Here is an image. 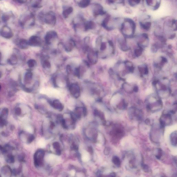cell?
<instances>
[{"label":"cell","instance_id":"cell-1","mask_svg":"<svg viewBox=\"0 0 177 177\" xmlns=\"http://www.w3.org/2000/svg\"><path fill=\"white\" fill-rule=\"evenodd\" d=\"M95 47L99 57L102 59L109 58L115 54V47L113 41L102 36H99L96 39Z\"/></svg>","mask_w":177,"mask_h":177},{"label":"cell","instance_id":"cell-2","mask_svg":"<svg viewBox=\"0 0 177 177\" xmlns=\"http://www.w3.org/2000/svg\"><path fill=\"white\" fill-rule=\"evenodd\" d=\"M135 69L134 66L132 62L120 61L115 65L113 72L118 79L125 81L134 73Z\"/></svg>","mask_w":177,"mask_h":177},{"label":"cell","instance_id":"cell-3","mask_svg":"<svg viewBox=\"0 0 177 177\" xmlns=\"http://www.w3.org/2000/svg\"><path fill=\"white\" fill-rule=\"evenodd\" d=\"M156 94L161 99L166 98L171 95L172 89L171 83L166 77L156 79L153 82Z\"/></svg>","mask_w":177,"mask_h":177},{"label":"cell","instance_id":"cell-4","mask_svg":"<svg viewBox=\"0 0 177 177\" xmlns=\"http://www.w3.org/2000/svg\"><path fill=\"white\" fill-rule=\"evenodd\" d=\"M136 29V25L134 21L130 18H126L121 25V32L123 37L126 39L133 38Z\"/></svg>","mask_w":177,"mask_h":177},{"label":"cell","instance_id":"cell-5","mask_svg":"<svg viewBox=\"0 0 177 177\" xmlns=\"http://www.w3.org/2000/svg\"><path fill=\"white\" fill-rule=\"evenodd\" d=\"M176 20L171 19L166 20L163 25V31L168 38L172 39L175 37L176 31Z\"/></svg>","mask_w":177,"mask_h":177},{"label":"cell","instance_id":"cell-6","mask_svg":"<svg viewBox=\"0 0 177 177\" xmlns=\"http://www.w3.org/2000/svg\"><path fill=\"white\" fill-rule=\"evenodd\" d=\"M52 81L53 85L57 88L68 87L70 83L68 77L62 73L55 75L53 77Z\"/></svg>","mask_w":177,"mask_h":177},{"label":"cell","instance_id":"cell-7","mask_svg":"<svg viewBox=\"0 0 177 177\" xmlns=\"http://www.w3.org/2000/svg\"><path fill=\"white\" fill-rule=\"evenodd\" d=\"M39 21L46 24L54 26L56 23V14L52 11H50L45 14L41 12L38 15Z\"/></svg>","mask_w":177,"mask_h":177},{"label":"cell","instance_id":"cell-8","mask_svg":"<svg viewBox=\"0 0 177 177\" xmlns=\"http://www.w3.org/2000/svg\"><path fill=\"white\" fill-rule=\"evenodd\" d=\"M147 107L151 110L154 108H161L163 106V102L157 94H153L149 96L147 100Z\"/></svg>","mask_w":177,"mask_h":177},{"label":"cell","instance_id":"cell-9","mask_svg":"<svg viewBox=\"0 0 177 177\" xmlns=\"http://www.w3.org/2000/svg\"><path fill=\"white\" fill-rule=\"evenodd\" d=\"M19 23L23 27L33 26L35 23V16L32 13L22 15L20 18Z\"/></svg>","mask_w":177,"mask_h":177},{"label":"cell","instance_id":"cell-10","mask_svg":"<svg viewBox=\"0 0 177 177\" xmlns=\"http://www.w3.org/2000/svg\"><path fill=\"white\" fill-rule=\"evenodd\" d=\"M117 19H113L109 15H106L103 20L101 25L106 30L110 31L114 30L118 26Z\"/></svg>","mask_w":177,"mask_h":177},{"label":"cell","instance_id":"cell-11","mask_svg":"<svg viewBox=\"0 0 177 177\" xmlns=\"http://www.w3.org/2000/svg\"><path fill=\"white\" fill-rule=\"evenodd\" d=\"M135 41L137 46L144 50L149 45V36L146 33L141 34L136 38Z\"/></svg>","mask_w":177,"mask_h":177},{"label":"cell","instance_id":"cell-12","mask_svg":"<svg viewBox=\"0 0 177 177\" xmlns=\"http://www.w3.org/2000/svg\"><path fill=\"white\" fill-rule=\"evenodd\" d=\"M87 62L90 65H95L98 62L99 56L96 49L89 48L86 51Z\"/></svg>","mask_w":177,"mask_h":177},{"label":"cell","instance_id":"cell-13","mask_svg":"<svg viewBox=\"0 0 177 177\" xmlns=\"http://www.w3.org/2000/svg\"><path fill=\"white\" fill-rule=\"evenodd\" d=\"M68 88L70 94L73 97L78 98L80 97L82 90L81 87L78 83H70L68 85Z\"/></svg>","mask_w":177,"mask_h":177},{"label":"cell","instance_id":"cell-14","mask_svg":"<svg viewBox=\"0 0 177 177\" xmlns=\"http://www.w3.org/2000/svg\"><path fill=\"white\" fill-rule=\"evenodd\" d=\"M58 38V35L56 32L54 31H50L46 33L44 37L45 44L48 45H50L54 43Z\"/></svg>","mask_w":177,"mask_h":177},{"label":"cell","instance_id":"cell-15","mask_svg":"<svg viewBox=\"0 0 177 177\" xmlns=\"http://www.w3.org/2000/svg\"><path fill=\"white\" fill-rule=\"evenodd\" d=\"M121 87L124 92L128 94H131L134 92H137L138 90L137 85L127 82L124 81L121 85Z\"/></svg>","mask_w":177,"mask_h":177},{"label":"cell","instance_id":"cell-16","mask_svg":"<svg viewBox=\"0 0 177 177\" xmlns=\"http://www.w3.org/2000/svg\"><path fill=\"white\" fill-rule=\"evenodd\" d=\"M93 14L94 17L102 16L106 14V12L104 9L103 7L98 3H94L92 5Z\"/></svg>","mask_w":177,"mask_h":177},{"label":"cell","instance_id":"cell-17","mask_svg":"<svg viewBox=\"0 0 177 177\" xmlns=\"http://www.w3.org/2000/svg\"><path fill=\"white\" fill-rule=\"evenodd\" d=\"M44 156V151L39 149L35 153L34 156V164L36 166H42Z\"/></svg>","mask_w":177,"mask_h":177},{"label":"cell","instance_id":"cell-18","mask_svg":"<svg viewBox=\"0 0 177 177\" xmlns=\"http://www.w3.org/2000/svg\"><path fill=\"white\" fill-rule=\"evenodd\" d=\"M168 63V60L165 57L160 56L155 61L154 66L158 70H161L167 66Z\"/></svg>","mask_w":177,"mask_h":177},{"label":"cell","instance_id":"cell-19","mask_svg":"<svg viewBox=\"0 0 177 177\" xmlns=\"http://www.w3.org/2000/svg\"><path fill=\"white\" fill-rule=\"evenodd\" d=\"M117 42L118 46L120 49L123 52H127L130 49V47L128 43L126 38L119 37L118 38Z\"/></svg>","mask_w":177,"mask_h":177},{"label":"cell","instance_id":"cell-20","mask_svg":"<svg viewBox=\"0 0 177 177\" xmlns=\"http://www.w3.org/2000/svg\"><path fill=\"white\" fill-rule=\"evenodd\" d=\"M29 46L33 47H41L42 44V41L38 36L33 35L30 37L28 41Z\"/></svg>","mask_w":177,"mask_h":177},{"label":"cell","instance_id":"cell-21","mask_svg":"<svg viewBox=\"0 0 177 177\" xmlns=\"http://www.w3.org/2000/svg\"><path fill=\"white\" fill-rule=\"evenodd\" d=\"M0 33L3 37L6 39H11L13 36V33L11 29L6 25H4L2 27Z\"/></svg>","mask_w":177,"mask_h":177},{"label":"cell","instance_id":"cell-22","mask_svg":"<svg viewBox=\"0 0 177 177\" xmlns=\"http://www.w3.org/2000/svg\"><path fill=\"white\" fill-rule=\"evenodd\" d=\"M146 5L154 11L159 9L160 6L161 0H143Z\"/></svg>","mask_w":177,"mask_h":177},{"label":"cell","instance_id":"cell-23","mask_svg":"<svg viewBox=\"0 0 177 177\" xmlns=\"http://www.w3.org/2000/svg\"><path fill=\"white\" fill-rule=\"evenodd\" d=\"M76 45L75 41L73 39H70L65 43L63 46L66 52H70L73 50Z\"/></svg>","mask_w":177,"mask_h":177},{"label":"cell","instance_id":"cell-24","mask_svg":"<svg viewBox=\"0 0 177 177\" xmlns=\"http://www.w3.org/2000/svg\"><path fill=\"white\" fill-rule=\"evenodd\" d=\"M138 70L139 75L141 77L146 76L149 73L148 67L145 64L139 65L138 66Z\"/></svg>","mask_w":177,"mask_h":177},{"label":"cell","instance_id":"cell-25","mask_svg":"<svg viewBox=\"0 0 177 177\" xmlns=\"http://www.w3.org/2000/svg\"><path fill=\"white\" fill-rule=\"evenodd\" d=\"M42 64L43 68L45 70L47 71H50L52 68V64L47 56H46L43 58Z\"/></svg>","mask_w":177,"mask_h":177},{"label":"cell","instance_id":"cell-26","mask_svg":"<svg viewBox=\"0 0 177 177\" xmlns=\"http://www.w3.org/2000/svg\"><path fill=\"white\" fill-rule=\"evenodd\" d=\"M33 74L31 71H28L26 73L24 77V82L25 85H30L33 80Z\"/></svg>","mask_w":177,"mask_h":177},{"label":"cell","instance_id":"cell-27","mask_svg":"<svg viewBox=\"0 0 177 177\" xmlns=\"http://www.w3.org/2000/svg\"><path fill=\"white\" fill-rule=\"evenodd\" d=\"M96 27L95 22L92 20L87 21L84 24V30L85 31L94 30Z\"/></svg>","mask_w":177,"mask_h":177},{"label":"cell","instance_id":"cell-28","mask_svg":"<svg viewBox=\"0 0 177 177\" xmlns=\"http://www.w3.org/2000/svg\"><path fill=\"white\" fill-rule=\"evenodd\" d=\"M50 104L53 107L56 109L62 111L63 109V106L59 100H54L53 101L49 102Z\"/></svg>","mask_w":177,"mask_h":177},{"label":"cell","instance_id":"cell-29","mask_svg":"<svg viewBox=\"0 0 177 177\" xmlns=\"http://www.w3.org/2000/svg\"><path fill=\"white\" fill-rule=\"evenodd\" d=\"M140 27L143 30L148 31L150 30L151 28L152 23L149 20H141L140 22Z\"/></svg>","mask_w":177,"mask_h":177},{"label":"cell","instance_id":"cell-30","mask_svg":"<svg viewBox=\"0 0 177 177\" xmlns=\"http://www.w3.org/2000/svg\"><path fill=\"white\" fill-rule=\"evenodd\" d=\"M18 46L21 49H27L29 46L28 41L24 39H20L18 42Z\"/></svg>","mask_w":177,"mask_h":177},{"label":"cell","instance_id":"cell-31","mask_svg":"<svg viewBox=\"0 0 177 177\" xmlns=\"http://www.w3.org/2000/svg\"><path fill=\"white\" fill-rule=\"evenodd\" d=\"M42 1V0H30V4L33 8H41Z\"/></svg>","mask_w":177,"mask_h":177},{"label":"cell","instance_id":"cell-32","mask_svg":"<svg viewBox=\"0 0 177 177\" xmlns=\"http://www.w3.org/2000/svg\"><path fill=\"white\" fill-rule=\"evenodd\" d=\"M18 58L16 55L12 54L11 57L8 59V62L9 64L12 66L17 64L18 62Z\"/></svg>","mask_w":177,"mask_h":177},{"label":"cell","instance_id":"cell-33","mask_svg":"<svg viewBox=\"0 0 177 177\" xmlns=\"http://www.w3.org/2000/svg\"><path fill=\"white\" fill-rule=\"evenodd\" d=\"M73 8L72 7H69L63 10L62 12L63 17L65 18H68L69 15L73 12Z\"/></svg>","mask_w":177,"mask_h":177},{"label":"cell","instance_id":"cell-34","mask_svg":"<svg viewBox=\"0 0 177 177\" xmlns=\"http://www.w3.org/2000/svg\"><path fill=\"white\" fill-rule=\"evenodd\" d=\"M91 0H80L78 3V5L81 8H85L89 5Z\"/></svg>","mask_w":177,"mask_h":177},{"label":"cell","instance_id":"cell-35","mask_svg":"<svg viewBox=\"0 0 177 177\" xmlns=\"http://www.w3.org/2000/svg\"><path fill=\"white\" fill-rule=\"evenodd\" d=\"M13 17V15L11 13H5L3 15V21L5 23H7Z\"/></svg>","mask_w":177,"mask_h":177},{"label":"cell","instance_id":"cell-36","mask_svg":"<svg viewBox=\"0 0 177 177\" xmlns=\"http://www.w3.org/2000/svg\"><path fill=\"white\" fill-rule=\"evenodd\" d=\"M1 171L3 174L9 176V175L12 174V171L11 168L8 166H5L2 168Z\"/></svg>","mask_w":177,"mask_h":177},{"label":"cell","instance_id":"cell-37","mask_svg":"<svg viewBox=\"0 0 177 177\" xmlns=\"http://www.w3.org/2000/svg\"><path fill=\"white\" fill-rule=\"evenodd\" d=\"M176 131L172 133L171 136H170V140H171V143L172 145L174 146H176Z\"/></svg>","mask_w":177,"mask_h":177},{"label":"cell","instance_id":"cell-38","mask_svg":"<svg viewBox=\"0 0 177 177\" xmlns=\"http://www.w3.org/2000/svg\"><path fill=\"white\" fill-rule=\"evenodd\" d=\"M143 49L137 46V47L136 48L134 51V55L136 57H139L141 56L142 53H143Z\"/></svg>","mask_w":177,"mask_h":177},{"label":"cell","instance_id":"cell-39","mask_svg":"<svg viewBox=\"0 0 177 177\" xmlns=\"http://www.w3.org/2000/svg\"><path fill=\"white\" fill-rule=\"evenodd\" d=\"M27 64L29 68H33L37 66V62L35 60L31 59L28 60L27 62Z\"/></svg>","mask_w":177,"mask_h":177},{"label":"cell","instance_id":"cell-40","mask_svg":"<svg viewBox=\"0 0 177 177\" xmlns=\"http://www.w3.org/2000/svg\"><path fill=\"white\" fill-rule=\"evenodd\" d=\"M141 0H128V3L130 5L132 6H135L138 5L140 2Z\"/></svg>","mask_w":177,"mask_h":177},{"label":"cell","instance_id":"cell-41","mask_svg":"<svg viewBox=\"0 0 177 177\" xmlns=\"http://www.w3.org/2000/svg\"><path fill=\"white\" fill-rule=\"evenodd\" d=\"M112 161L113 164L118 167H119L121 165V161L119 157L117 156H114L113 158Z\"/></svg>","mask_w":177,"mask_h":177},{"label":"cell","instance_id":"cell-42","mask_svg":"<svg viewBox=\"0 0 177 177\" xmlns=\"http://www.w3.org/2000/svg\"><path fill=\"white\" fill-rule=\"evenodd\" d=\"M8 112V111L7 108H3L0 111V116L4 118L7 116Z\"/></svg>","mask_w":177,"mask_h":177},{"label":"cell","instance_id":"cell-43","mask_svg":"<svg viewBox=\"0 0 177 177\" xmlns=\"http://www.w3.org/2000/svg\"><path fill=\"white\" fill-rule=\"evenodd\" d=\"M125 0H107L108 3L110 4H113L114 3L121 4L124 2Z\"/></svg>","mask_w":177,"mask_h":177},{"label":"cell","instance_id":"cell-44","mask_svg":"<svg viewBox=\"0 0 177 177\" xmlns=\"http://www.w3.org/2000/svg\"><path fill=\"white\" fill-rule=\"evenodd\" d=\"M6 124V121L4 118L0 116V126L3 127Z\"/></svg>","mask_w":177,"mask_h":177},{"label":"cell","instance_id":"cell-45","mask_svg":"<svg viewBox=\"0 0 177 177\" xmlns=\"http://www.w3.org/2000/svg\"><path fill=\"white\" fill-rule=\"evenodd\" d=\"M7 161L8 162L10 163H13L14 162V158L13 156L11 155H8Z\"/></svg>","mask_w":177,"mask_h":177},{"label":"cell","instance_id":"cell-46","mask_svg":"<svg viewBox=\"0 0 177 177\" xmlns=\"http://www.w3.org/2000/svg\"><path fill=\"white\" fill-rule=\"evenodd\" d=\"M53 147L54 149H56V151L59 150L60 148V145L59 143L58 142H55L53 144Z\"/></svg>","mask_w":177,"mask_h":177},{"label":"cell","instance_id":"cell-47","mask_svg":"<svg viewBox=\"0 0 177 177\" xmlns=\"http://www.w3.org/2000/svg\"><path fill=\"white\" fill-rule=\"evenodd\" d=\"M162 155V151L160 149H158V154L157 155H156V157L158 159H160L161 156Z\"/></svg>","mask_w":177,"mask_h":177},{"label":"cell","instance_id":"cell-48","mask_svg":"<svg viewBox=\"0 0 177 177\" xmlns=\"http://www.w3.org/2000/svg\"><path fill=\"white\" fill-rule=\"evenodd\" d=\"M15 113H16V114L19 116L20 114H21L22 113V110L20 109V108L19 107H17L16 108V109H15Z\"/></svg>","mask_w":177,"mask_h":177},{"label":"cell","instance_id":"cell-49","mask_svg":"<svg viewBox=\"0 0 177 177\" xmlns=\"http://www.w3.org/2000/svg\"><path fill=\"white\" fill-rule=\"evenodd\" d=\"M109 152L110 149H109V148H106L105 149V150L104 151L105 154L106 155H107L109 154Z\"/></svg>","mask_w":177,"mask_h":177},{"label":"cell","instance_id":"cell-50","mask_svg":"<svg viewBox=\"0 0 177 177\" xmlns=\"http://www.w3.org/2000/svg\"><path fill=\"white\" fill-rule=\"evenodd\" d=\"M143 168L144 170V171H145L146 172H147L148 171H149V168L148 166H147V165H144L143 166Z\"/></svg>","mask_w":177,"mask_h":177},{"label":"cell","instance_id":"cell-51","mask_svg":"<svg viewBox=\"0 0 177 177\" xmlns=\"http://www.w3.org/2000/svg\"><path fill=\"white\" fill-rule=\"evenodd\" d=\"M14 1L18 3L23 4V3H25L26 0H14Z\"/></svg>","mask_w":177,"mask_h":177},{"label":"cell","instance_id":"cell-52","mask_svg":"<svg viewBox=\"0 0 177 177\" xmlns=\"http://www.w3.org/2000/svg\"><path fill=\"white\" fill-rule=\"evenodd\" d=\"M83 112L84 116H85L87 115V109L85 107H83Z\"/></svg>","mask_w":177,"mask_h":177},{"label":"cell","instance_id":"cell-53","mask_svg":"<svg viewBox=\"0 0 177 177\" xmlns=\"http://www.w3.org/2000/svg\"><path fill=\"white\" fill-rule=\"evenodd\" d=\"M2 59V54L1 52H0V64H1V62Z\"/></svg>","mask_w":177,"mask_h":177},{"label":"cell","instance_id":"cell-54","mask_svg":"<svg viewBox=\"0 0 177 177\" xmlns=\"http://www.w3.org/2000/svg\"><path fill=\"white\" fill-rule=\"evenodd\" d=\"M2 73H1V72L0 71V79H1V77H2Z\"/></svg>","mask_w":177,"mask_h":177},{"label":"cell","instance_id":"cell-55","mask_svg":"<svg viewBox=\"0 0 177 177\" xmlns=\"http://www.w3.org/2000/svg\"><path fill=\"white\" fill-rule=\"evenodd\" d=\"M1 85H0V90H1Z\"/></svg>","mask_w":177,"mask_h":177},{"label":"cell","instance_id":"cell-56","mask_svg":"<svg viewBox=\"0 0 177 177\" xmlns=\"http://www.w3.org/2000/svg\"><path fill=\"white\" fill-rule=\"evenodd\" d=\"M2 1V0H0V1Z\"/></svg>","mask_w":177,"mask_h":177}]
</instances>
